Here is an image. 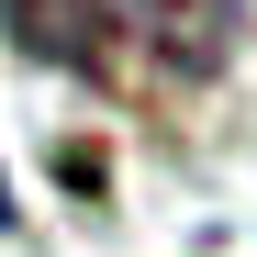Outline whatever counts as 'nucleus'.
Masks as SVG:
<instances>
[{
	"instance_id": "f257e3e1",
	"label": "nucleus",
	"mask_w": 257,
	"mask_h": 257,
	"mask_svg": "<svg viewBox=\"0 0 257 257\" xmlns=\"http://www.w3.org/2000/svg\"><path fill=\"white\" fill-rule=\"evenodd\" d=\"M0 34H12L34 67L112 78V0H0Z\"/></svg>"
},
{
	"instance_id": "f03ea898",
	"label": "nucleus",
	"mask_w": 257,
	"mask_h": 257,
	"mask_svg": "<svg viewBox=\"0 0 257 257\" xmlns=\"http://www.w3.org/2000/svg\"><path fill=\"white\" fill-rule=\"evenodd\" d=\"M135 23H146L157 67H179V78H212L224 45H235V0H146Z\"/></svg>"
}]
</instances>
